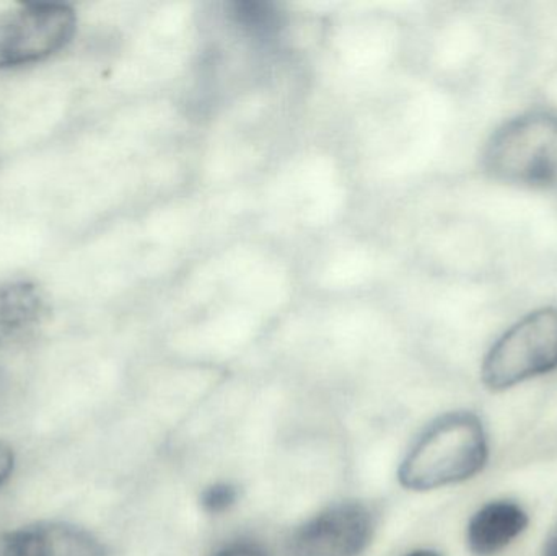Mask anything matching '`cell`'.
<instances>
[{"instance_id":"277c9868","label":"cell","mask_w":557,"mask_h":556,"mask_svg":"<svg viewBox=\"0 0 557 556\" xmlns=\"http://www.w3.org/2000/svg\"><path fill=\"white\" fill-rule=\"evenodd\" d=\"M77 28L64 3H28L0 12V69L41 61L71 42Z\"/></svg>"},{"instance_id":"30bf717a","label":"cell","mask_w":557,"mask_h":556,"mask_svg":"<svg viewBox=\"0 0 557 556\" xmlns=\"http://www.w3.org/2000/svg\"><path fill=\"white\" fill-rule=\"evenodd\" d=\"M15 467V454L9 444L0 441V489L9 482Z\"/></svg>"},{"instance_id":"4fadbf2b","label":"cell","mask_w":557,"mask_h":556,"mask_svg":"<svg viewBox=\"0 0 557 556\" xmlns=\"http://www.w3.org/2000/svg\"><path fill=\"white\" fill-rule=\"evenodd\" d=\"M408 556H441V555L435 554V552H431V551H419V552H414V554H411Z\"/></svg>"},{"instance_id":"52a82bcc","label":"cell","mask_w":557,"mask_h":556,"mask_svg":"<svg viewBox=\"0 0 557 556\" xmlns=\"http://www.w3.org/2000/svg\"><path fill=\"white\" fill-rule=\"evenodd\" d=\"M46 316V299L36 284L16 281L0 286V348L22 345Z\"/></svg>"},{"instance_id":"9c48e42d","label":"cell","mask_w":557,"mask_h":556,"mask_svg":"<svg viewBox=\"0 0 557 556\" xmlns=\"http://www.w3.org/2000/svg\"><path fill=\"white\" fill-rule=\"evenodd\" d=\"M238 492L231 483H215L201 496V505L209 515H222L237 503Z\"/></svg>"},{"instance_id":"8992f818","label":"cell","mask_w":557,"mask_h":556,"mask_svg":"<svg viewBox=\"0 0 557 556\" xmlns=\"http://www.w3.org/2000/svg\"><path fill=\"white\" fill-rule=\"evenodd\" d=\"M0 556H108L90 532L64 522H39L0 534Z\"/></svg>"},{"instance_id":"6da1fadb","label":"cell","mask_w":557,"mask_h":556,"mask_svg":"<svg viewBox=\"0 0 557 556\" xmlns=\"http://www.w3.org/2000/svg\"><path fill=\"white\" fill-rule=\"evenodd\" d=\"M486 431L476 415L455 411L431 424L399 467V482L412 492H431L467 482L486 466Z\"/></svg>"},{"instance_id":"ba28073f","label":"cell","mask_w":557,"mask_h":556,"mask_svg":"<svg viewBox=\"0 0 557 556\" xmlns=\"http://www.w3.org/2000/svg\"><path fill=\"white\" fill-rule=\"evenodd\" d=\"M527 526L529 515L517 503H490L468 524V547L476 556L499 554L525 531Z\"/></svg>"},{"instance_id":"5b68a950","label":"cell","mask_w":557,"mask_h":556,"mask_svg":"<svg viewBox=\"0 0 557 556\" xmlns=\"http://www.w3.org/2000/svg\"><path fill=\"white\" fill-rule=\"evenodd\" d=\"M373 519L359 503H343L305 522L292 538V556H359L370 544Z\"/></svg>"},{"instance_id":"7a4b0ae2","label":"cell","mask_w":557,"mask_h":556,"mask_svg":"<svg viewBox=\"0 0 557 556\" xmlns=\"http://www.w3.org/2000/svg\"><path fill=\"white\" fill-rule=\"evenodd\" d=\"M484 169L512 185L557 186V114L529 113L504 124L484 149Z\"/></svg>"},{"instance_id":"8fae6325","label":"cell","mask_w":557,"mask_h":556,"mask_svg":"<svg viewBox=\"0 0 557 556\" xmlns=\"http://www.w3.org/2000/svg\"><path fill=\"white\" fill-rule=\"evenodd\" d=\"M214 556H270L267 552L261 551L257 545L251 544H234L225 547Z\"/></svg>"},{"instance_id":"7c38bea8","label":"cell","mask_w":557,"mask_h":556,"mask_svg":"<svg viewBox=\"0 0 557 556\" xmlns=\"http://www.w3.org/2000/svg\"><path fill=\"white\" fill-rule=\"evenodd\" d=\"M543 556H557V532L553 538H549L548 542H546Z\"/></svg>"},{"instance_id":"3957f363","label":"cell","mask_w":557,"mask_h":556,"mask_svg":"<svg viewBox=\"0 0 557 556\" xmlns=\"http://www.w3.org/2000/svg\"><path fill=\"white\" fill-rule=\"evenodd\" d=\"M557 369V309L546 307L500 336L483 362L484 385L507 391Z\"/></svg>"}]
</instances>
